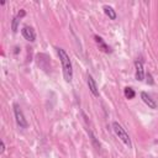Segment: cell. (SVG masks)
Wrapping results in <instances>:
<instances>
[{"mask_svg":"<svg viewBox=\"0 0 158 158\" xmlns=\"http://www.w3.org/2000/svg\"><path fill=\"white\" fill-rule=\"evenodd\" d=\"M14 112H15V117H16L17 125H19L20 127L26 128V127H27V121H26V118H25V116H23L21 109L19 107V105H15V106H14Z\"/></svg>","mask_w":158,"mask_h":158,"instance_id":"obj_3","label":"cell"},{"mask_svg":"<svg viewBox=\"0 0 158 158\" xmlns=\"http://www.w3.org/2000/svg\"><path fill=\"white\" fill-rule=\"evenodd\" d=\"M141 98H142V100L144 101V104H146V105H148V107H151V109H156V107H157L156 101H154V100H153V99H152L147 93H144V91H143V93L141 94Z\"/></svg>","mask_w":158,"mask_h":158,"instance_id":"obj_7","label":"cell"},{"mask_svg":"<svg viewBox=\"0 0 158 158\" xmlns=\"http://www.w3.org/2000/svg\"><path fill=\"white\" fill-rule=\"evenodd\" d=\"M125 96L127 98V99H133L135 98V91H133V89H131V88H125Z\"/></svg>","mask_w":158,"mask_h":158,"instance_id":"obj_10","label":"cell"},{"mask_svg":"<svg viewBox=\"0 0 158 158\" xmlns=\"http://www.w3.org/2000/svg\"><path fill=\"white\" fill-rule=\"evenodd\" d=\"M17 22H19V19L15 17V19H14V22H12V30H14V31L17 30Z\"/></svg>","mask_w":158,"mask_h":158,"instance_id":"obj_11","label":"cell"},{"mask_svg":"<svg viewBox=\"0 0 158 158\" xmlns=\"http://www.w3.org/2000/svg\"><path fill=\"white\" fill-rule=\"evenodd\" d=\"M1 152H4V142H1Z\"/></svg>","mask_w":158,"mask_h":158,"instance_id":"obj_14","label":"cell"},{"mask_svg":"<svg viewBox=\"0 0 158 158\" xmlns=\"http://www.w3.org/2000/svg\"><path fill=\"white\" fill-rule=\"evenodd\" d=\"M147 81H148L149 84H153V80H152V77H151V74H149V73L147 74Z\"/></svg>","mask_w":158,"mask_h":158,"instance_id":"obj_12","label":"cell"},{"mask_svg":"<svg viewBox=\"0 0 158 158\" xmlns=\"http://www.w3.org/2000/svg\"><path fill=\"white\" fill-rule=\"evenodd\" d=\"M95 41H96V43H98V46H99V48H100L101 51H104V52H109V47H107V44L104 42V40H102L101 37L95 36Z\"/></svg>","mask_w":158,"mask_h":158,"instance_id":"obj_9","label":"cell"},{"mask_svg":"<svg viewBox=\"0 0 158 158\" xmlns=\"http://www.w3.org/2000/svg\"><path fill=\"white\" fill-rule=\"evenodd\" d=\"M104 12L109 16V19H111V20H115L116 19V12H115V10L111 7V6H109V5H104Z\"/></svg>","mask_w":158,"mask_h":158,"instance_id":"obj_8","label":"cell"},{"mask_svg":"<svg viewBox=\"0 0 158 158\" xmlns=\"http://www.w3.org/2000/svg\"><path fill=\"white\" fill-rule=\"evenodd\" d=\"M112 130H114V132H115V135L127 146V147H131V139H130V137H128V135H127V132L125 131V128L120 125V123H117V122H114L112 123Z\"/></svg>","mask_w":158,"mask_h":158,"instance_id":"obj_2","label":"cell"},{"mask_svg":"<svg viewBox=\"0 0 158 158\" xmlns=\"http://www.w3.org/2000/svg\"><path fill=\"white\" fill-rule=\"evenodd\" d=\"M22 36H23L27 41H30V42H33L35 38H36V35H35L33 28H32V27H28V26H25V27L22 28Z\"/></svg>","mask_w":158,"mask_h":158,"instance_id":"obj_4","label":"cell"},{"mask_svg":"<svg viewBox=\"0 0 158 158\" xmlns=\"http://www.w3.org/2000/svg\"><path fill=\"white\" fill-rule=\"evenodd\" d=\"M58 56L62 63V68H63V75L65 81H72L73 78V69H72V62L69 59V56L65 53V51L63 48H58Z\"/></svg>","mask_w":158,"mask_h":158,"instance_id":"obj_1","label":"cell"},{"mask_svg":"<svg viewBox=\"0 0 158 158\" xmlns=\"http://www.w3.org/2000/svg\"><path fill=\"white\" fill-rule=\"evenodd\" d=\"M88 85H89V89L91 91V94L94 96H99V89H98V85L95 83V80L93 79L91 75H88Z\"/></svg>","mask_w":158,"mask_h":158,"instance_id":"obj_6","label":"cell"},{"mask_svg":"<svg viewBox=\"0 0 158 158\" xmlns=\"http://www.w3.org/2000/svg\"><path fill=\"white\" fill-rule=\"evenodd\" d=\"M135 67H136V79L137 80H143L144 73H143V64H142V62L141 60H136Z\"/></svg>","mask_w":158,"mask_h":158,"instance_id":"obj_5","label":"cell"},{"mask_svg":"<svg viewBox=\"0 0 158 158\" xmlns=\"http://www.w3.org/2000/svg\"><path fill=\"white\" fill-rule=\"evenodd\" d=\"M23 15H25V11H23V10H22L21 12H19V17H22Z\"/></svg>","mask_w":158,"mask_h":158,"instance_id":"obj_13","label":"cell"}]
</instances>
